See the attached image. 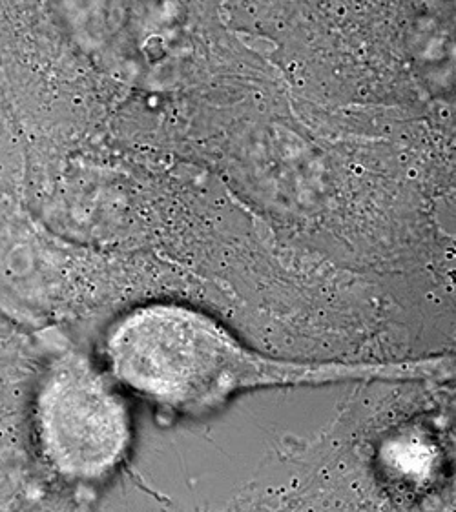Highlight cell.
Here are the masks:
<instances>
[{
  "mask_svg": "<svg viewBox=\"0 0 456 512\" xmlns=\"http://www.w3.org/2000/svg\"><path fill=\"white\" fill-rule=\"evenodd\" d=\"M114 378L146 400L203 414L249 390L343 383L444 381L453 356L405 361H292L241 343L223 323L196 308L152 303L117 319L104 338Z\"/></svg>",
  "mask_w": 456,
  "mask_h": 512,
  "instance_id": "6da1fadb",
  "label": "cell"
},
{
  "mask_svg": "<svg viewBox=\"0 0 456 512\" xmlns=\"http://www.w3.org/2000/svg\"><path fill=\"white\" fill-rule=\"evenodd\" d=\"M37 429L46 458L75 480H94L114 469L132 432L114 383L79 359L59 365L44 381Z\"/></svg>",
  "mask_w": 456,
  "mask_h": 512,
  "instance_id": "7a4b0ae2",
  "label": "cell"
}]
</instances>
